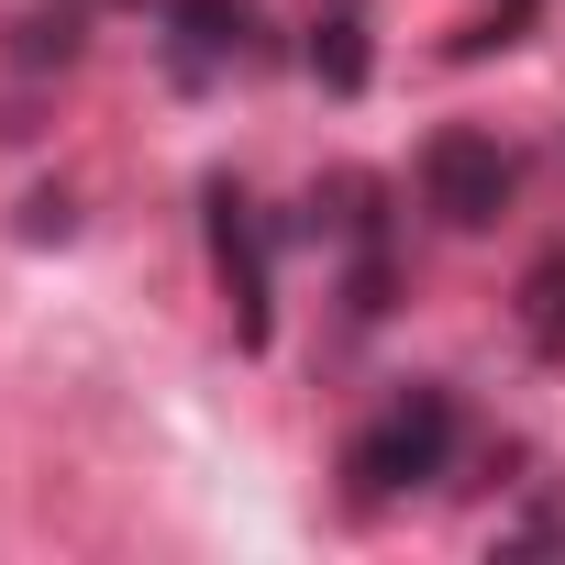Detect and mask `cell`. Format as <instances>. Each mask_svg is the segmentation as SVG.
<instances>
[{
	"label": "cell",
	"mask_w": 565,
	"mask_h": 565,
	"mask_svg": "<svg viewBox=\"0 0 565 565\" xmlns=\"http://www.w3.org/2000/svg\"><path fill=\"white\" fill-rule=\"evenodd\" d=\"M455 466V388H399L366 433H355V455H344V477L366 488V499H399V488H422V477H444Z\"/></svg>",
	"instance_id": "obj_1"
},
{
	"label": "cell",
	"mask_w": 565,
	"mask_h": 565,
	"mask_svg": "<svg viewBox=\"0 0 565 565\" xmlns=\"http://www.w3.org/2000/svg\"><path fill=\"white\" fill-rule=\"evenodd\" d=\"M510 189H521V156L499 145V134H433L422 145V200H433V222L444 233H488L499 211H510Z\"/></svg>",
	"instance_id": "obj_2"
},
{
	"label": "cell",
	"mask_w": 565,
	"mask_h": 565,
	"mask_svg": "<svg viewBox=\"0 0 565 565\" xmlns=\"http://www.w3.org/2000/svg\"><path fill=\"white\" fill-rule=\"evenodd\" d=\"M200 211H211V266H222V300H233V333L244 344H266V211L233 189V178H211L200 189Z\"/></svg>",
	"instance_id": "obj_3"
},
{
	"label": "cell",
	"mask_w": 565,
	"mask_h": 565,
	"mask_svg": "<svg viewBox=\"0 0 565 565\" xmlns=\"http://www.w3.org/2000/svg\"><path fill=\"white\" fill-rule=\"evenodd\" d=\"M167 56H178L189 89L222 78V67H244L255 56V0H167Z\"/></svg>",
	"instance_id": "obj_4"
},
{
	"label": "cell",
	"mask_w": 565,
	"mask_h": 565,
	"mask_svg": "<svg viewBox=\"0 0 565 565\" xmlns=\"http://www.w3.org/2000/svg\"><path fill=\"white\" fill-rule=\"evenodd\" d=\"M311 78L333 100L366 89V0H311Z\"/></svg>",
	"instance_id": "obj_5"
},
{
	"label": "cell",
	"mask_w": 565,
	"mask_h": 565,
	"mask_svg": "<svg viewBox=\"0 0 565 565\" xmlns=\"http://www.w3.org/2000/svg\"><path fill=\"white\" fill-rule=\"evenodd\" d=\"M521 333H532V355H565V244L532 255V277H521Z\"/></svg>",
	"instance_id": "obj_6"
},
{
	"label": "cell",
	"mask_w": 565,
	"mask_h": 565,
	"mask_svg": "<svg viewBox=\"0 0 565 565\" xmlns=\"http://www.w3.org/2000/svg\"><path fill=\"white\" fill-rule=\"evenodd\" d=\"M78 45H89L78 12H23V23H12V67H34V78H45V67H78Z\"/></svg>",
	"instance_id": "obj_7"
},
{
	"label": "cell",
	"mask_w": 565,
	"mask_h": 565,
	"mask_svg": "<svg viewBox=\"0 0 565 565\" xmlns=\"http://www.w3.org/2000/svg\"><path fill=\"white\" fill-rule=\"evenodd\" d=\"M67 233H78V200L67 189H34L23 200V244H67Z\"/></svg>",
	"instance_id": "obj_8"
}]
</instances>
